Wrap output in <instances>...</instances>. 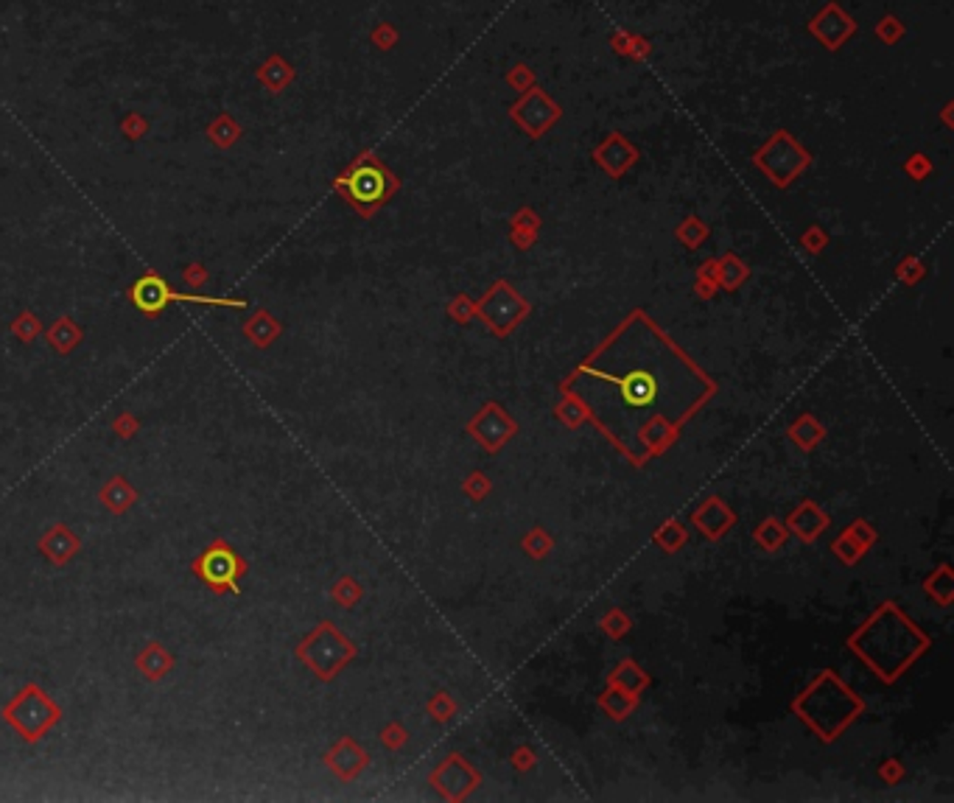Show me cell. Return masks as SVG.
Masks as SVG:
<instances>
[{
  "label": "cell",
  "mask_w": 954,
  "mask_h": 803,
  "mask_svg": "<svg viewBox=\"0 0 954 803\" xmlns=\"http://www.w3.org/2000/svg\"><path fill=\"white\" fill-rule=\"evenodd\" d=\"M146 132H149V121L141 112H129L121 121V134L126 137V141H141V137H146Z\"/></svg>",
  "instance_id": "cell-18"
},
{
  "label": "cell",
  "mask_w": 954,
  "mask_h": 803,
  "mask_svg": "<svg viewBox=\"0 0 954 803\" xmlns=\"http://www.w3.org/2000/svg\"><path fill=\"white\" fill-rule=\"evenodd\" d=\"M204 134H207V141H211L213 146H219V149H232V146L241 141L244 129H241V124L232 118L230 112H219L216 118L207 124Z\"/></svg>",
  "instance_id": "cell-16"
},
{
  "label": "cell",
  "mask_w": 954,
  "mask_h": 803,
  "mask_svg": "<svg viewBox=\"0 0 954 803\" xmlns=\"http://www.w3.org/2000/svg\"><path fill=\"white\" fill-rule=\"evenodd\" d=\"M294 79V67L281 56L272 54L261 67H258V82L269 90V93H283Z\"/></svg>",
  "instance_id": "cell-15"
},
{
  "label": "cell",
  "mask_w": 954,
  "mask_h": 803,
  "mask_svg": "<svg viewBox=\"0 0 954 803\" xmlns=\"http://www.w3.org/2000/svg\"><path fill=\"white\" fill-rule=\"evenodd\" d=\"M45 341H48L59 356H71L84 341V328L76 323V319L62 314V316L54 319V325L48 328V333H45Z\"/></svg>",
  "instance_id": "cell-13"
},
{
  "label": "cell",
  "mask_w": 954,
  "mask_h": 803,
  "mask_svg": "<svg viewBox=\"0 0 954 803\" xmlns=\"http://www.w3.org/2000/svg\"><path fill=\"white\" fill-rule=\"evenodd\" d=\"M241 331H244V336L255 344V348L266 350V348H272L277 339H281L283 325H281V319L272 316L266 308H258V311H255V314L247 319V323L241 325Z\"/></svg>",
  "instance_id": "cell-12"
},
{
  "label": "cell",
  "mask_w": 954,
  "mask_h": 803,
  "mask_svg": "<svg viewBox=\"0 0 954 803\" xmlns=\"http://www.w3.org/2000/svg\"><path fill=\"white\" fill-rule=\"evenodd\" d=\"M334 186L361 216H369L376 208H381L395 191H398V179H395L372 154H359L353 163L336 177Z\"/></svg>",
  "instance_id": "cell-2"
},
{
  "label": "cell",
  "mask_w": 954,
  "mask_h": 803,
  "mask_svg": "<svg viewBox=\"0 0 954 803\" xmlns=\"http://www.w3.org/2000/svg\"><path fill=\"white\" fill-rule=\"evenodd\" d=\"M513 115L524 129H529L534 137H538L549 124L557 121L560 109H557V104H551L541 90H529V93L513 107Z\"/></svg>",
  "instance_id": "cell-8"
},
{
  "label": "cell",
  "mask_w": 954,
  "mask_h": 803,
  "mask_svg": "<svg viewBox=\"0 0 954 803\" xmlns=\"http://www.w3.org/2000/svg\"><path fill=\"white\" fill-rule=\"evenodd\" d=\"M182 281L188 283L191 289H202L207 281H211V272H207L204 263H188L182 269Z\"/></svg>",
  "instance_id": "cell-20"
},
{
  "label": "cell",
  "mask_w": 954,
  "mask_h": 803,
  "mask_svg": "<svg viewBox=\"0 0 954 803\" xmlns=\"http://www.w3.org/2000/svg\"><path fill=\"white\" fill-rule=\"evenodd\" d=\"M129 303L141 311L143 316L154 319L166 311L174 303H194V306H216V308H247L249 303L241 300V297H207V294H185L177 291L166 278H160L157 272H146L141 274L126 291Z\"/></svg>",
  "instance_id": "cell-3"
},
{
  "label": "cell",
  "mask_w": 954,
  "mask_h": 803,
  "mask_svg": "<svg viewBox=\"0 0 954 803\" xmlns=\"http://www.w3.org/2000/svg\"><path fill=\"white\" fill-rule=\"evenodd\" d=\"M247 571H249V563L224 538L211 540L204 552L196 560H191V574L216 596H224V593L238 596L241 580Z\"/></svg>",
  "instance_id": "cell-4"
},
{
  "label": "cell",
  "mask_w": 954,
  "mask_h": 803,
  "mask_svg": "<svg viewBox=\"0 0 954 803\" xmlns=\"http://www.w3.org/2000/svg\"><path fill=\"white\" fill-rule=\"evenodd\" d=\"M364 753L351 742V739H342L339 745H334V750L325 756V764H328L339 778H353L361 767H364Z\"/></svg>",
  "instance_id": "cell-14"
},
{
  "label": "cell",
  "mask_w": 954,
  "mask_h": 803,
  "mask_svg": "<svg viewBox=\"0 0 954 803\" xmlns=\"http://www.w3.org/2000/svg\"><path fill=\"white\" fill-rule=\"evenodd\" d=\"M764 149L773 151V154H778V163H767V166H761V168L770 171V177H776L781 186H784V182H789V177H793L795 171H801V168L809 163L806 151H803L801 146H795L793 141H789L786 132H778Z\"/></svg>",
  "instance_id": "cell-9"
},
{
  "label": "cell",
  "mask_w": 954,
  "mask_h": 803,
  "mask_svg": "<svg viewBox=\"0 0 954 803\" xmlns=\"http://www.w3.org/2000/svg\"><path fill=\"white\" fill-rule=\"evenodd\" d=\"M0 717H4V722L22 742L37 745L45 733L54 730L62 722L65 711L39 683H26L4 708H0Z\"/></svg>",
  "instance_id": "cell-1"
},
{
  "label": "cell",
  "mask_w": 954,
  "mask_h": 803,
  "mask_svg": "<svg viewBox=\"0 0 954 803\" xmlns=\"http://www.w3.org/2000/svg\"><path fill=\"white\" fill-rule=\"evenodd\" d=\"M334 596H336V602H342L344 608H351L356 602V596H359V588L353 585V580H339L336 588H334Z\"/></svg>",
  "instance_id": "cell-21"
},
{
  "label": "cell",
  "mask_w": 954,
  "mask_h": 803,
  "mask_svg": "<svg viewBox=\"0 0 954 803\" xmlns=\"http://www.w3.org/2000/svg\"><path fill=\"white\" fill-rule=\"evenodd\" d=\"M137 431H141V420H137L132 411H121V415L112 420V434H115V437L132 440Z\"/></svg>",
  "instance_id": "cell-19"
},
{
  "label": "cell",
  "mask_w": 954,
  "mask_h": 803,
  "mask_svg": "<svg viewBox=\"0 0 954 803\" xmlns=\"http://www.w3.org/2000/svg\"><path fill=\"white\" fill-rule=\"evenodd\" d=\"M37 548L51 566H67L82 552V538L67 523H54L51 530L42 532Z\"/></svg>",
  "instance_id": "cell-7"
},
{
  "label": "cell",
  "mask_w": 954,
  "mask_h": 803,
  "mask_svg": "<svg viewBox=\"0 0 954 803\" xmlns=\"http://www.w3.org/2000/svg\"><path fill=\"white\" fill-rule=\"evenodd\" d=\"M134 669L141 672L143 680L157 683L162 678H169V672L174 669V655L171 650H166L160 641H149V644L134 655Z\"/></svg>",
  "instance_id": "cell-11"
},
{
  "label": "cell",
  "mask_w": 954,
  "mask_h": 803,
  "mask_svg": "<svg viewBox=\"0 0 954 803\" xmlns=\"http://www.w3.org/2000/svg\"><path fill=\"white\" fill-rule=\"evenodd\" d=\"M137 498H141V493H137V488L129 485V479H126L124 473L109 476L104 485H101V490H99L101 507H104L107 513H112V515L129 513L134 504H137Z\"/></svg>",
  "instance_id": "cell-10"
},
{
  "label": "cell",
  "mask_w": 954,
  "mask_h": 803,
  "mask_svg": "<svg viewBox=\"0 0 954 803\" xmlns=\"http://www.w3.org/2000/svg\"><path fill=\"white\" fill-rule=\"evenodd\" d=\"M9 331H12V336H17L22 344H31V341H37V336H42V323H39L37 314H34L31 308H22V311L12 319Z\"/></svg>",
  "instance_id": "cell-17"
},
{
  "label": "cell",
  "mask_w": 954,
  "mask_h": 803,
  "mask_svg": "<svg viewBox=\"0 0 954 803\" xmlns=\"http://www.w3.org/2000/svg\"><path fill=\"white\" fill-rule=\"evenodd\" d=\"M353 652H356L353 644L331 622H319L297 644V658L306 663L319 680H331L344 663L353 658Z\"/></svg>",
  "instance_id": "cell-5"
},
{
  "label": "cell",
  "mask_w": 954,
  "mask_h": 803,
  "mask_svg": "<svg viewBox=\"0 0 954 803\" xmlns=\"http://www.w3.org/2000/svg\"><path fill=\"white\" fill-rule=\"evenodd\" d=\"M604 381L616 384L619 389V403L621 409L630 415H646L653 411L661 398H663V384H661V373L653 364H630V367H619V373H608Z\"/></svg>",
  "instance_id": "cell-6"
}]
</instances>
